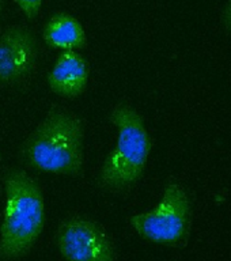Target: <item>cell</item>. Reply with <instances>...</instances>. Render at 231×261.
Wrapping results in <instances>:
<instances>
[{
  "label": "cell",
  "instance_id": "9",
  "mask_svg": "<svg viewBox=\"0 0 231 261\" xmlns=\"http://www.w3.org/2000/svg\"><path fill=\"white\" fill-rule=\"evenodd\" d=\"M15 2L29 19H34L38 15L44 0H15Z\"/></svg>",
  "mask_w": 231,
  "mask_h": 261
},
{
  "label": "cell",
  "instance_id": "1",
  "mask_svg": "<svg viewBox=\"0 0 231 261\" xmlns=\"http://www.w3.org/2000/svg\"><path fill=\"white\" fill-rule=\"evenodd\" d=\"M83 136L82 118L52 108L23 142L20 156L37 170L79 177L83 170Z\"/></svg>",
  "mask_w": 231,
  "mask_h": 261
},
{
  "label": "cell",
  "instance_id": "3",
  "mask_svg": "<svg viewBox=\"0 0 231 261\" xmlns=\"http://www.w3.org/2000/svg\"><path fill=\"white\" fill-rule=\"evenodd\" d=\"M109 121L117 128L118 136L114 148L102 163L98 184L108 191L121 192L142 178L152 143L144 120L132 106L116 105Z\"/></svg>",
  "mask_w": 231,
  "mask_h": 261
},
{
  "label": "cell",
  "instance_id": "5",
  "mask_svg": "<svg viewBox=\"0 0 231 261\" xmlns=\"http://www.w3.org/2000/svg\"><path fill=\"white\" fill-rule=\"evenodd\" d=\"M57 248L67 261H114L113 244L102 226L72 216L59 226Z\"/></svg>",
  "mask_w": 231,
  "mask_h": 261
},
{
  "label": "cell",
  "instance_id": "7",
  "mask_svg": "<svg viewBox=\"0 0 231 261\" xmlns=\"http://www.w3.org/2000/svg\"><path fill=\"white\" fill-rule=\"evenodd\" d=\"M89 75L85 57L76 50H61L48 75V86L60 97L76 98L87 89Z\"/></svg>",
  "mask_w": 231,
  "mask_h": 261
},
{
  "label": "cell",
  "instance_id": "6",
  "mask_svg": "<svg viewBox=\"0 0 231 261\" xmlns=\"http://www.w3.org/2000/svg\"><path fill=\"white\" fill-rule=\"evenodd\" d=\"M37 61V42L30 30L20 26L0 34V85L15 83L32 72Z\"/></svg>",
  "mask_w": 231,
  "mask_h": 261
},
{
  "label": "cell",
  "instance_id": "10",
  "mask_svg": "<svg viewBox=\"0 0 231 261\" xmlns=\"http://www.w3.org/2000/svg\"><path fill=\"white\" fill-rule=\"evenodd\" d=\"M222 22L228 33H231V0H227L222 12Z\"/></svg>",
  "mask_w": 231,
  "mask_h": 261
},
{
  "label": "cell",
  "instance_id": "11",
  "mask_svg": "<svg viewBox=\"0 0 231 261\" xmlns=\"http://www.w3.org/2000/svg\"><path fill=\"white\" fill-rule=\"evenodd\" d=\"M0 10H2V0H0Z\"/></svg>",
  "mask_w": 231,
  "mask_h": 261
},
{
  "label": "cell",
  "instance_id": "8",
  "mask_svg": "<svg viewBox=\"0 0 231 261\" xmlns=\"http://www.w3.org/2000/svg\"><path fill=\"white\" fill-rule=\"evenodd\" d=\"M42 38L49 48L79 50L87 46V36L82 23L64 11L55 12L42 30Z\"/></svg>",
  "mask_w": 231,
  "mask_h": 261
},
{
  "label": "cell",
  "instance_id": "12",
  "mask_svg": "<svg viewBox=\"0 0 231 261\" xmlns=\"http://www.w3.org/2000/svg\"><path fill=\"white\" fill-rule=\"evenodd\" d=\"M0 158H2V152H0Z\"/></svg>",
  "mask_w": 231,
  "mask_h": 261
},
{
  "label": "cell",
  "instance_id": "4",
  "mask_svg": "<svg viewBox=\"0 0 231 261\" xmlns=\"http://www.w3.org/2000/svg\"><path fill=\"white\" fill-rule=\"evenodd\" d=\"M130 223L139 236L150 242L183 246L191 231V197L178 182L170 181L157 207L131 216Z\"/></svg>",
  "mask_w": 231,
  "mask_h": 261
},
{
  "label": "cell",
  "instance_id": "2",
  "mask_svg": "<svg viewBox=\"0 0 231 261\" xmlns=\"http://www.w3.org/2000/svg\"><path fill=\"white\" fill-rule=\"evenodd\" d=\"M4 204L0 226V260L24 256L45 224L44 195L36 179L20 169L4 173Z\"/></svg>",
  "mask_w": 231,
  "mask_h": 261
}]
</instances>
